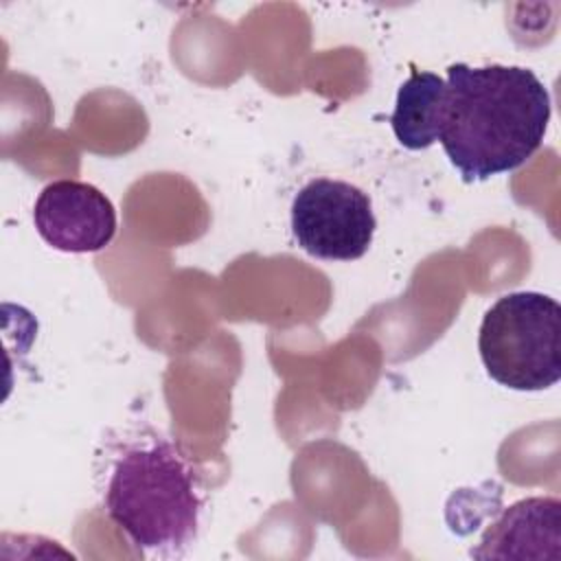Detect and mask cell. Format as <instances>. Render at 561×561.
Instances as JSON below:
<instances>
[{
	"label": "cell",
	"mask_w": 561,
	"mask_h": 561,
	"mask_svg": "<svg viewBox=\"0 0 561 561\" xmlns=\"http://www.w3.org/2000/svg\"><path fill=\"white\" fill-rule=\"evenodd\" d=\"M550 92L524 66L447 68V107L438 142L465 182L522 167L543 142Z\"/></svg>",
	"instance_id": "cell-1"
},
{
	"label": "cell",
	"mask_w": 561,
	"mask_h": 561,
	"mask_svg": "<svg viewBox=\"0 0 561 561\" xmlns=\"http://www.w3.org/2000/svg\"><path fill=\"white\" fill-rule=\"evenodd\" d=\"M103 504L145 554H173L197 535L202 493L180 449L160 436L127 445L114 460Z\"/></svg>",
	"instance_id": "cell-2"
},
{
	"label": "cell",
	"mask_w": 561,
	"mask_h": 561,
	"mask_svg": "<svg viewBox=\"0 0 561 561\" xmlns=\"http://www.w3.org/2000/svg\"><path fill=\"white\" fill-rule=\"evenodd\" d=\"M480 359L491 379L522 392L546 390L561 379V307L539 291L500 296L478 333Z\"/></svg>",
	"instance_id": "cell-3"
},
{
	"label": "cell",
	"mask_w": 561,
	"mask_h": 561,
	"mask_svg": "<svg viewBox=\"0 0 561 561\" xmlns=\"http://www.w3.org/2000/svg\"><path fill=\"white\" fill-rule=\"evenodd\" d=\"M375 228L370 197L344 180L316 178L291 202L294 239L316 259H362L373 243Z\"/></svg>",
	"instance_id": "cell-4"
},
{
	"label": "cell",
	"mask_w": 561,
	"mask_h": 561,
	"mask_svg": "<svg viewBox=\"0 0 561 561\" xmlns=\"http://www.w3.org/2000/svg\"><path fill=\"white\" fill-rule=\"evenodd\" d=\"M37 234L55 250L70 254L99 252L116 234V210L94 184L57 180L46 184L33 206Z\"/></svg>",
	"instance_id": "cell-5"
},
{
	"label": "cell",
	"mask_w": 561,
	"mask_h": 561,
	"mask_svg": "<svg viewBox=\"0 0 561 561\" xmlns=\"http://www.w3.org/2000/svg\"><path fill=\"white\" fill-rule=\"evenodd\" d=\"M476 559H559L561 502L559 497H526L513 502L484 530L471 550Z\"/></svg>",
	"instance_id": "cell-6"
},
{
	"label": "cell",
	"mask_w": 561,
	"mask_h": 561,
	"mask_svg": "<svg viewBox=\"0 0 561 561\" xmlns=\"http://www.w3.org/2000/svg\"><path fill=\"white\" fill-rule=\"evenodd\" d=\"M447 81L430 70H414L399 88L390 116L397 140L412 151L432 147L443 129Z\"/></svg>",
	"instance_id": "cell-7"
}]
</instances>
